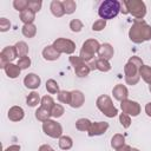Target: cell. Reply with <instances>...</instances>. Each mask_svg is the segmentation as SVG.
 <instances>
[{
    "instance_id": "48",
    "label": "cell",
    "mask_w": 151,
    "mask_h": 151,
    "mask_svg": "<svg viewBox=\"0 0 151 151\" xmlns=\"http://www.w3.org/2000/svg\"><path fill=\"white\" fill-rule=\"evenodd\" d=\"M130 151H140V150H139V149H137V147H132Z\"/></svg>"
},
{
    "instance_id": "29",
    "label": "cell",
    "mask_w": 151,
    "mask_h": 151,
    "mask_svg": "<svg viewBox=\"0 0 151 151\" xmlns=\"http://www.w3.org/2000/svg\"><path fill=\"white\" fill-rule=\"evenodd\" d=\"M96 70H98L100 72H109L111 70V64L109 60L98 58L96 60Z\"/></svg>"
},
{
    "instance_id": "6",
    "label": "cell",
    "mask_w": 151,
    "mask_h": 151,
    "mask_svg": "<svg viewBox=\"0 0 151 151\" xmlns=\"http://www.w3.org/2000/svg\"><path fill=\"white\" fill-rule=\"evenodd\" d=\"M100 48V44L98 40L96 39H87L83 42L79 57L85 61V63H90L93 60V57L96 53H98Z\"/></svg>"
},
{
    "instance_id": "1",
    "label": "cell",
    "mask_w": 151,
    "mask_h": 151,
    "mask_svg": "<svg viewBox=\"0 0 151 151\" xmlns=\"http://www.w3.org/2000/svg\"><path fill=\"white\" fill-rule=\"evenodd\" d=\"M129 38L134 44H143L151 40V25L144 20H134L129 29Z\"/></svg>"
},
{
    "instance_id": "50",
    "label": "cell",
    "mask_w": 151,
    "mask_h": 151,
    "mask_svg": "<svg viewBox=\"0 0 151 151\" xmlns=\"http://www.w3.org/2000/svg\"><path fill=\"white\" fill-rule=\"evenodd\" d=\"M150 48H151V46H150Z\"/></svg>"
},
{
    "instance_id": "17",
    "label": "cell",
    "mask_w": 151,
    "mask_h": 151,
    "mask_svg": "<svg viewBox=\"0 0 151 151\" xmlns=\"http://www.w3.org/2000/svg\"><path fill=\"white\" fill-rule=\"evenodd\" d=\"M42 58L47 61H54V60H58L59 57H60V53L52 46V45H47L46 47H44L42 52Z\"/></svg>"
},
{
    "instance_id": "13",
    "label": "cell",
    "mask_w": 151,
    "mask_h": 151,
    "mask_svg": "<svg viewBox=\"0 0 151 151\" xmlns=\"http://www.w3.org/2000/svg\"><path fill=\"white\" fill-rule=\"evenodd\" d=\"M40 84H41V79H40V77H39L38 74H35V73H28V74H26L25 78H24V85H25L27 88H29V90H35V88H38V87L40 86Z\"/></svg>"
},
{
    "instance_id": "30",
    "label": "cell",
    "mask_w": 151,
    "mask_h": 151,
    "mask_svg": "<svg viewBox=\"0 0 151 151\" xmlns=\"http://www.w3.org/2000/svg\"><path fill=\"white\" fill-rule=\"evenodd\" d=\"M74 72H76V74H77L79 78H84V77H87V76L90 74L91 68H90V66L87 65V63H84V64H81L80 66L76 67V68H74Z\"/></svg>"
},
{
    "instance_id": "43",
    "label": "cell",
    "mask_w": 151,
    "mask_h": 151,
    "mask_svg": "<svg viewBox=\"0 0 151 151\" xmlns=\"http://www.w3.org/2000/svg\"><path fill=\"white\" fill-rule=\"evenodd\" d=\"M11 28V22L6 18H0V31L1 32H7Z\"/></svg>"
},
{
    "instance_id": "37",
    "label": "cell",
    "mask_w": 151,
    "mask_h": 151,
    "mask_svg": "<svg viewBox=\"0 0 151 151\" xmlns=\"http://www.w3.org/2000/svg\"><path fill=\"white\" fill-rule=\"evenodd\" d=\"M58 100L63 104H70V100H71V91H66V90H63L58 93Z\"/></svg>"
},
{
    "instance_id": "12",
    "label": "cell",
    "mask_w": 151,
    "mask_h": 151,
    "mask_svg": "<svg viewBox=\"0 0 151 151\" xmlns=\"http://www.w3.org/2000/svg\"><path fill=\"white\" fill-rule=\"evenodd\" d=\"M85 103V96L81 91L79 90H73L71 91V100H70V106L72 109H79L84 105Z\"/></svg>"
},
{
    "instance_id": "40",
    "label": "cell",
    "mask_w": 151,
    "mask_h": 151,
    "mask_svg": "<svg viewBox=\"0 0 151 151\" xmlns=\"http://www.w3.org/2000/svg\"><path fill=\"white\" fill-rule=\"evenodd\" d=\"M105 27H106V20H103V19H98L92 24V31H96V32L103 31Z\"/></svg>"
},
{
    "instance_id": "26",
    "label": "cell",
    "mask_w": 151,
    "mask_h": 151,
    "mask_svg": "<svg viewBox=\"0 0 151 151\" xmlns=\"http://www.w3.org/2000/svg\"><path fill=\"white\" fill-rule=\"evenodd\" d=\"M123 145H125V137L123 134H120V133L113 134V137L111 138V146L114 150H117Z\"/></svg>"
},
{
    "instance_id": "36",
    "label": "cell",
    "mask_w": 151,
    "mask_h": 151,
    "mask_svg": "<svg viewBox=\"0 0 151 151\" xmlns=\"http://www.w3.org/2000/svg\"><path fill=\"white\" fill-rule=\"evenodd\" d=\"M64 113H65V109L60 104H54V106L51 110V114L53 118H60Z\"/></svg>"
},
{
    "instance_id": "7",
    "label": "cell",
    "mask_w": 151,
    "mask_h": 151,
    "mask_svg": "<svg viewBox=\"0 0 151 151\" xmlns=\"http://www.w3.org/2000/svg\"><path fill=\"white\" fill-rule=\"evenodd\" d=\"M42 131L51 138H60L63 136V126L60 123L53 119H48L42 123Z\"/></svg>"
},
{
    "instance_id": "11",
    "label": "cell",
    "mask_w": 151,
    "mask_h": 151,
    "mask_svg": "<svg viewBox=\"0 0 151 151\" xmlns=\"http://www.w3.org/2000/svg\"><path fill=\"white\" fill-rule=\"evenodd\" d=\"M109 126L110 125H109L107 122H94V123L91 124V126L87 131V134H88V137L101 136L107 131Z\"/></svg>"
},
{
    "instance_id": "41",
    "label": "cell",
    "mask_w": 151,
    "mask_h": 151,
    "mask_svg": "<svg viewBox=\"0 0 151 151\" xmlns=\"http://www.w3.org/2000/svg\"><path fill=\"white\" fill-rule=\"evenodd\" d=\"M31 58L29 57H22V58H19V60H18V66L21 68V70H26V68H28L29 66H31Z\"/></svg>"
},
{
    "instance_id": "20",
    "label": "cell",
    "mask_w": 151,
    "mask_h": 151,
    "mask_svg": "<svg viewBox=\"0 0 151 151\" xmlns=\"http://www.w3.org/2000/svg\"><path fill=\"white\" fill-rule=\"evenodd\" d=\"M19 18L24 22V25H26V24H33V21L35 20V13L32 9L27 8L26 11H24V12L20 13Z\"/></svg>"
},
{
    "instance_id": "2",
    "label": "cell",
    "mask_w": 151,
    "mask_h": 151,
    "mask_svg": "<svg viewBox=\"0 0 151 151\" xmlns=\"http://www.w3.org/2000/svg\"><path fill=\"white\" fill-rule=\"evenodd\" d=\"M143 60L137 57V55H132L130 57V59L127 60V63L124 66V74H125V83L127 85H136L138 84L140 76H139V70L143 66Z\"/></svg>"
},
{
    "instance_id": "46",
    "label": "cell",
    "mask_w": 151,
    "mask_h": 151,
    "mask_svg": "<svg viewBox=\"0 0 151 151\" xmlns=\"http://www.w3.org/2000/svg\"><path fill=\"white\" fill-rule=\"evenodd\" d=\"M145 113L147 114V117H151V101L145 105Z\"/></svg>"
},
{
    "instance_id": "49",
    "label": "cell",
    "mask_w": 151,
    "mask_h": 151,
    "mask_svg": "<svg viewBox=\"0 0 151 151\" xmlns=\"http://www.w3.org/2000/svg\"><path fill=\"white\" fill-rule=\"evenodd\" d=\"M149 91H150V93H151V85H149Z\"/></svg>"
},
{
    "instance_id": "47",
    "label": "cell",
    "mask_w": 151,
    "mask_h": 151,
    "mask_svg": "<svg viewBox=\"0 0 151 151\" xmlns=\"http://www.w3.org/2000/svg\"><path fill=\"white\" fill-rule=\"evenodd\" d=\"M131 149H132V147H131L130 145H126V144H125V145L120 146L119 149H117V150H114V151H130Z\"/></svg>"
},
{
    "instance_id": "15",
    "label": "cell",
    "mask_w": 151,
    "mask_h": 151,
    "mask_svg": "<svg viewBox=\"0 0 151 151\" xmlns=\"http://www.w3.org/2000/svg\"><path fill=\"white\" fill-rule=\"evenodd\" d=\"M112 94H113V98L118 101H123V100H126L127 97H129V90L125 85L123 84H118L116 85L113 88H112Z\"/></svg>"
},
{
    "instance_id": "3",
    "label": "cell",
    "mask_w": 151,
    "mask_h": 151,
    "mask_svg": "<svg viewBox=\"0 0 151 151\" xmlns=\"http://www.w3.org/2000/svg\"><path fill=\"white\" fill-rule=\"evenodd\" d=\"M122 11V4L118 0H104L98 7V15L103 20H111L116 18Z\"/></svg>"
},
{
    "instance_id": "8",
    "label": "cell",
    "mask_w": 151,
    "mask_h": 151,
    "mask_svg": "<svg viewBox=\"0 0 151 151\" xmlns=\"http://www.w3.org/2000/svg\"><path fill=\"white\" fill-rule=\"evenodd\" d=\"M52 46L61 54V53H66V54H72L76 51V42L72 41L71 39L67 38H58L53 41Z\"/></svg>"
},
{
    "instance_id": "23",
    "label": "cell",
    "mask_w": 151,
    "mask_h": 151,
    "mask_svg": "<svg viewBox=\"0 0 151 151\" xmlns=\"http://www.w3.org/2000/svg\"><path fill=\"white\" fill-rule=\"evenodd\" d=\"M21 33L26 38H33L37 34V26L34 24H26L21 27Z\"/></svg>"
},
{
    "instance_id": "5",
    "label": "cell",
    "mask_w": 151,
    "mask_h": 151,
    "mask_svg": "<svg viewBox=\"0 0 151 151\" xmlns=\"http://www.w3.org/2000/svg\"><path fill=\"white\" fill-rule=\"evenodd\" d=\"M96 105H97V109L104 114L106 116L107 118H113L118 114V110L117 107L114 106L112 99L110 96L107 94H101L97 98V101H96Z\"/></svg>"
},
{
    "instance_id": "27",
    "label": "cell",
    "mask_w": 151,
    "mask_h": 151,
    "mask_svg": "<svg viewBox=\"0 0 151 151\" xmlns=\"http://www.w3.org/2000/svg\"><path fill=\"white\" fill-rule=\"evenodd\" d=\"M15 50H17V53H18V57L22 58V57H26L28 54V45L25 42V41H18L15 45Z\"/></svg>"
},
{
    "instance_id": "21",
    "label": "cell",
    "mask_w": 151,
    "mask_h": 151,
    "mask_svg": "<svg viewBox=\"0 0 151 151\" xmlns=\"http://www.w3.org/2000/svg\"><path fill=\"white\" fill-rule=\"evenodd\" d=\"M34 116H35V118H37L39 122H42V123L46 122V120H48V119H51V117H52L51 111L47 110V109H45V107H42V106H40V107L35 111Z\"/></svg>"
},
{
    "instance_id": "31",
    "label": "cell",
    "mask_w": 151,
    "mask_h": 151,
    "mask_svg": "<svg viewBox=\"0 0 151 151\" xmlns=\"http://www.w3.org/2000/svg\"><path fill=\"white\" fill-rule=\"evenodd\" d=\"M46 91H47L50 94H55V93L58 94V93L60 92L58 83H57L54 79H48V80L46 81Z\"/></svg>"
},
{
    "instance_id": "38",
    "label": "cell",
    "mask_w": 151,
    "mask_h": 151,
    "mask_svg": "<svg viewBox=\"0 0 151 151\" xmlns=\"http://www.w3.org/2000/svg\"><path fill=\"white\" fill-rule=\"evenodd\" d=\"M119 123L124 129H129L131 125V117L125 114V113H120L119 114Z\"/></svg>"
},
{
    "instance_id": "18",
    "label": "cell",
    "mask_w": 151,
    "mask_h": 151,
    "mask_svg": "<svg viewBox=\"0 0 151 151\" xmlns=\"http://www.w3.org/2000/svg\"><path fill=\"white\" fill-rule=\"evenodd\" d=\"M4 71H5L6 76H7L8 78H11V79L18 78V77L20 76V73H21V68L18 66V64H13V63L7 64V65L5 66V68H4Z\"/></svg>"
},
{
    "instance_id": "25",
    "label": "cell",
    "mask_w": 151,
    "mask_h": 151,
    "mask_svg": "<svg viewBox=\"0 0 151 151\" xmlns=\"http://www.w3.org/2000/svg\"><path fill=\"white\" fill-rule=\"evenodd\" d=\"M139 76L140 78L149 85H151V67L147 65H143L139 70Z\"/></svg>"
},
{
    "instance_id": "9",
    "label": "cell",
    "mask_w": 151,
    "mask_h": 151,
    "mask_svg": "<svg viewBox=\"0 0 151 151\" xmlns=\"http://www.w3.org/2000/svg\"><path fill=\"white\" fill-rule=\"evenodd\" d=\"M120 109L123 111V113L127 114V116H132V117H137L139 116L140 113V105L134 101V100H130V99H126V100H123L120 101Z\"/></svg>"
},
{
    "instance_id": "33",
    "label": "cell",
    "mask_w": 151,
    "mask_h": 151,
    "mask_svg": "<svg viewBox=\"0 0 151 151\" xmlns=\"http://www.w3.org/2000/svg\"><path fill=\"white\" fill-rule=\"evenodd\" d=\"M54 99L51 97V96H44L42 98H41V103H40V106H42V107H45V109H47V110H52V107L54 106Z\"/></svg>"
},
{
    "instance_id": "34",
    "label": "cell",
    "mask_w": 151,
    "mask_h": 151,
    "mask_svg": "<svg viewBox=\"0 0 151 151\" xmlns=\"http://www.w3.org/2000/svg\"><path fill=\"white\" fill-rule=\"evenodd\" d=\"M13 7L18 12H24L28 8V0H14L13 1Z\"/></svg>"
},
{
    "instance_id": "16",
    "label": "cell",
    "mask_w": 151,
    "mask_h": 151,
    "mask_svg": "<svg viewBox=\"0 0 151 151\" xmlns=\"http://www.w3.org/2000/svg\"><path fill=\"white\" fill-rule=\"evenodd\" d=\"M114 54V50L112 47L111 44L109 42H104L100 45V48L98 51V57L100 59H105V60H110Z\"/></svg>"
},
{
    "instance_id": "35",
    "label": "cell",
    "mask_w": 151,
    "mask_h": 151,
    "mask_svg": "<svg viewBox=\"0 0 151 151\" xmlns=\"http://www.w3.org/2000/svg\"><path fill=\"white\" fill-rule=\"evenodd\" d=\"M83 27H84V25H83L81 20H79V19H72L70 21V29L74 33L80 32L83 29Z\"/></svg>"
},
{
    "instance_id": "14",
    "label": "cell",
    "mask_w": 151,
    "mask_h": 151,
    "mask_svg": "<svg viewBox=\"0 0 151 151\" xmlns=\"http://www.w3.org/2000/svg\"><path fill=\"white\" fill-rule=\"evenodd\" d=\"M7 117L11 122H20L25 117V111L21 106L14 105V106L9 107V110L7 112Z\"/></svg>"
},
{
    "instance_id": "45",
    "label": "cell",
    "mask_w": 151,
    "mask_h": 151,
    "mask_svg": "<svg viewBox=\"0 0 151 151\" xmlns=\"http://www.w3.org/2000/svg\"><path fill=\"white\" fill-rule=\"evenodd\" d=\"M38 151H54V150H53V147H52L51 145H48V144H42V145L39 146V150H38Z\"/></svg>"
},
{
    "instance_id": "32",
    "label": "cell",
    "mask_w": 151,
    "mask_h": 151,
    "mask_svg": "<svg viewBox=\"0 0 151 151\" xmlns=\"http://www.w3.org/2000/svg\"><path fill=\"white\" fill-rule=\"evenodd\" d=\"M63 6L65 9V14H72L76 12V8H77V4L73 0H64Z\"/></svg>"
},
{
    "instance_id": "19",
    "label": "cell",
    "mask_w": 151,
    "mask_h": 151,
    "mask_svg": "<svg viewBox=\"0 0 151 151\" xmlns=\"http://www.w3.org/2000/svg\"><path fill=\"white\" fill-rule=\"evenodd\" d=\"M50 9H51V13L55 17V18H61L64 14H65V9H64V6H63V1H59V0H53L50 5Z\"/></svg>"
},
{
    "instance_id": "10",
    "label": "cell",
    "mask_w": 151,
    "mask_h": 151,
    "mask_svg": "<svg viewBox=\"0 0 151 151\" xmlns=\"http://www.w3.org/2000/svg\"><path fill=\"white\" fill-rule=\"evenodd\" d=\"M18 57L15 46H6L2 48L0 53V67L5 68V66L9 63H12L15 58Z\"/></svg>"
},
{
    "instance_id": "44",
    "label": "cell",
    "mask_w": 151,
    "mask_h": 151,
    "mask_svg": "<svg viewBox=\"0 0 151 151\" xmlns=\"http://www.w3.org/2000/svg\"><path fill=\"white\" fill-rule=\"evenodd\" d=\"M20 149H21V146H20V145H18V144H13V145L7 146L4 151H20Z\"/></svg>"
},
{
    "instance_id": "4",
    "label": "cell",
    "mask_w": 151,
    "mask_h": 151,
    "mask_svg": "<svg viewBox=\"0 0 151 151\" xmlns=\"http://www.w3.org/2000/svg\"><path fill=\"white\" fill-rule=\"evenodd\" d=\"M125 9L122 11L124 14L130 13L136 20H143L146 15V5L143 0H125L124 1Z\"/></svg>"
},
{
    "instance_id": "24",
    "label": "cell",
    "mask_w": 151,
    "mask_h": 151,
    "mask_svg": "<svg viewBox=\"0 0 151 151\" xmlns=\"http://www.w3.org/2000/svg\"><path fill=\"white\" fill-rule=\"evenodd\" d=\"M92 122L87 118H79L77 122H76V129L78 131H81V132H87L90 126H91Z\"/></svg>"
},
{
    "instance_id": "28",
    "label": "cell",
    "mask_w": 151,
    "mask_h": 151,
    "mask_svg": "<svg viewBox=\"0 0 151 151\" xmlns=\"http://www.w3.org/2000/svg\"><path fill=\"white\" fill-rule=\"evenodd\" d=\"M58 144H59V147L61 150H70L73 146V140L70 136H61L59 138Z\"/></svg>"
},
{
    "instance_id": "39",
    "label": "cell",
    "mask_w": 151,
    "mask_h": 151,
    "mask_svg": "<svg viewBox=\"0 0 151 151\" xmlns=\"http://www.w3.org/2000/svg\"><path fill=\"white\" fill-rule=\"evenodd\" d=\"M41 6H42V1L40 0H28V8L32 9L34 13L39 12L41 9Z\"/></svg>"
},
{
    "instance_id": "22",
    "label": "cell",
    "mask_w": 151,
    "mask_h": 151,
    "mask_svg": "<svg viewBox=\"0 0 151 151\" xmlns=\"http://www.w3.org/2000/svg\"><path fill=\"white\" fill-rule=\"evenodd\" d=\"M41 103V98L40 96L38 94V92L35 91H32L31 93H28V96L26 97V104L29 106V107H35L38 104Z\"/></svg>"
},
{
    "instance_id": "42",
    "label": "cell",
    "mask_w": 151,
    "mask_h": 151,
    "mask_svg": "<svg viewBox=\"0 0 151 151\" xmlns=\"http://www.w3.org/2000/svg\"><path fill=\"white\" fill-rule=\"evenodd\" d=\"M68 60H70V63H71V65L73 66V68H76V67H78V66H80L81 64H84L85 61L78 55H71L70 58H68Z\"/></svg>"
}]
</instances>
